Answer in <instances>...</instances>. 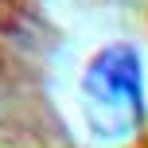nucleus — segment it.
Instances as JSON below:
<instances>
[{
  "label": "nucleus",
  "instance_id": "nucleus-1",
  "mask_svg": "<svg viewBox=\"0 0 148 148\" xmlns=\"http://www.w3.org/2000/svg\"><path fill=\"white\" fill-rule=\"evenodd\" d=\"M144 55L136 43H105L82 70V117L97 140H125L148 113Z\"/></svg>",
  "mask_w": 148,
  "mask_h": 148
}]
</instances>
